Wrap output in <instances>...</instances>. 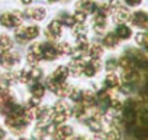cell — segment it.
<instances>
[{
	"label": "cell",
	"mask_w": 148,
	"mask_h": 140,
	"mask_svg": "<svg viewBox=\"0 0 148 140\" xmlns=\"http://www.w3.org/2000/svg\"><path fill=\"white\" fill-rule=\"evenodd\" d=\"M25 13L15 10V12H5L0 15V26H3L6 29H16L19 26H22Z\"/></svg>",
	"instance_id": "cell-1"
},
{
	"label": "cell",
	"mask_w": 148,
	"mask_h": 140,
	"mask_svg": "<svg viewBox=\"0 0 148 140\" xmlns=\"http://www.w3.org/2000/svg\"><path fill=\"white\" fill-rule=\"evenodd\" d=\"M19 61H21L19 55L12 52V51L2 52V55H0V66L5 68V69H9V71L19 64Z\"/></svg>",
	"instance_id": "cell-2"
},
{
	"label": "cell",
	"mask_w": 148,
	"mask_h": 140,
	"mask_svg": "<svg viewBox=\"0 0 148 140\" xmlns=\"http://www.w3.org/2000/svg\"><path fill=\"white\" fill-rule=\"evenodd\" d=\"M73 134H74L73 126L61 124V126H57L55 127V130L52 133V140H68Z\"/></svg>",
	"instance_id": "cell-3"
},
{
	"label": "cell",
	"mask_w": 148,
	"mask_h": 140,
	"mask_svg": "<svg viewBox=\"0 0 148 140\" xmlns=\"http://www.w3.org/2000/svg\"><path fill=\"white\" fill-rule=\"evenodd\" d=\"M102 69V62L100 59H90L89 62L84 64V69H83V75L87 78H93L97 75V72Z\"/></svg>",
	"instance_id": "cell-4"
},
{
	"label": "cell",
	"mask_w": 148,
	"mask_h": 140,
	"mask_svg": "<svg viewBox=\"0 0 148 140\" xmlns=\"http://www.w3.org/2000/svg\"><path fill=\"white\" fill-rule=\"evenodd\" d=\"M61 33H62V23L58 19L51 20L48 28L45 29V36L48 39H57V38L61 36Z\"/></svg>",
	"instance_id": "cell-5"
},
{
	"label": "cell",
	"mask_w": 148,
	"mask_h": 140,
	"mask_svg": "<svg viewBox=\"0 0 148 140\" xmlns=\"http://www.w3.org/2000/svg\"><path fill=\"white\" fill-rule=\"evenodd\" d=\"M58 56H60V53L54 43H51V42L42 43V59L51 62V61H55Z\"/></svg>",
	"instance_id": "cell-6"
},
{
	"label": "cell",
	"mask_w": 148,
	"mask_h": 140,
	"mask_svg": "<svg viewBox=\"0 0 148 140\" xmlns=\"http://www.w3.org/2000/svg\"><path fill=\"white\" fill-rule=\"evenodd\" d=\"M131 59L134 61V65L135 68H139V69H148V59L145 58L144 53L138 52V51H131Z\"/></svg>",
	"instance_id": "cell-7"
},
{
	"label": "cell",
	"mask_w": 148,
	"mask_h": 140,
	"mask_svg": "<svg viewBox=\"0 0 148 140\" xmlns=\"http://www.w3.org/2000/svg\"><path fill=\"white\" fill-rule=\"evenodd\" d=\"M84 59H71V62L67 65L68 66V71L73 77H80L83 74V69H84Z\"/></svg>",
	"instance_id": "cell-8"
},
{
	"label": "cell",
	"mask_w": 148,
	"mask_h": 140,
	"mask_svg": "<svg viewBox=\"0 0 148 140\" xmlns=\"http://www.w3.org/2000/svg\"><path fill=\"white\" fill-rule=\"evenodd\" d=\"M80 104H82L84 108H87V110L93 108V107L96 106V94H95L92 90H83V95H82Z\"/></svg>",
	"instance_id": "cell-9"
},
{
	"label": "cell",
	"mask_w": 148,
	"mask_h": 140,
	"mask_svg": "<svg viewBox=\"0 0 148 140\" xmlns=\"http://www.w3.org/2000/svg\"><path fill=\"white\" fill-rule=\"evenodd\" d=\"M70 75V71H68V66L67 65H58L55 69H54V72H52V78L58 83H67V78Z\"/></svg>",
	"instance_id": "cell-10"
},
{
	"label": "cell",
	"mask_w": 148,
	"mask_h": 140,
	"mask_svg": "<svg viewBox=\"0 0 148 140\" xmlns=\"http://www.w3.org/2000/svg\"><path fill=\"white\" fill-rule=\"evenodd\" d=\"M25 16L32 19V20H36V22H41L45 19L47 16V10L44 7H32V9H28L25 12Z\"/></svg>",
	"instance_id": "cell-11"
},
{
	"label": "cell",
	"mask_w": 148,
	"mask_h": 140,
	"mask_svg": "<svg viewBox=\"0 0 148 140\" xmlns=\"http://www.w3.org/2000/svg\"><path fill=\"white\" fill-rule=\"evenodd\" d=\"M103 85L108 90H115L121 87V78L115 74V72H108V75L103 80Z\"/></svg>",
	"instance_id": "cell-12"
},
{
	"label": "cell",
	"mask_w": 148,
	"mask_h": 140,
	"mask_svg": "<svg viewBox=\"0 0 148 140\" xmlns=\"http://www.w3.org/2000/svg\"><path fill=\"white\" fill-rule=\"evenodd\" d=\"M129 20L132 25H135L138 28H145L148 23V15H145L144 12H135L134 15L129 16Z\"/></svg>",
	"instance_id": "cell-13"
},
{
	"label": "cell",
	"mask_w": 148,
	"mask_h": 140,
	"mask_svg": "<svg viewBox=\"0 0 148 140\" xmlns=\"http://www.w3.org/2000/svg\"><path fill=\"white\" fill-rule=\"evenodd\" d=\"M113 20L115 22H118L119 25L121 23H123V22H126L128 19H129V16H131V13H129V10L126 9V7H122V6H119L113 13Z\"/></svg>",
	"instance_id": "cell-14"
},
{
	"label": "cell",
	"mask_w": 148,
	"mask_h": 140,
	"mask_svg": "<svg viewBox=\"0 0 148 140\" xmlns=\"http://www.w3.org/2000/svg\"><path fill=\"white\" fill-rule=\"evenodd\" d=\"M102 45L103 48H109V49H113L119 45V38L115 35V32H109L108 35L103 36V41H102Z\"/></svg>",
	"instance_id": "cell-15"
},
{
	"label": "cell",
	"mask_w": 148,
	"mask_h": 140,
	"mask_svg": "<svg viewBox=\"0 0 148 140\" xmlns=\"http://www.w3.org/2000/svg\"><path fill=\"white\" fill-rule=\"evenodd\" d=\"M86 126L87 129L95 134V133H99V131H103V121L100 118H93V117H89L86 121Z\"/></svg>",
	"instance_id": "cell-16"
},
{
	"label": "cell",
	"mask_w": 148,
	"mask_h": 140,
	"mask_svg": "<svg viewBox=\"0 0 148 140\" xmlns=\"http://www.w3.org/2000/svg\"><path fill=\"white\" fill-rule=\"evenodd\" d=\"M77 10H82L86 15L87 13H96L97 12V6L92 2V0H80V2L77 3Z\"/></svg>",
	"instance_id": "cell-17"
},
{
	"label": "cell",
	"mask_w": 148,
	"mask_h": 140,
	"mask_svg": "<svg viewBox=\"0 0 148 140\" xmlns=\"http://www.w3.org/2000/svg\"><path fill=\"white\" fill-rule=\"evenodd\" d=\"M115 35L119 38V41H121V39H122V41H126V39H129V38L132 36V30H131L129 26L121 23V25L116 26V29H115Z\"/></svg>",
	"instance_id": "cell-18"
},
{
	"label": "cell",
	"mask_w": 148,
	"mask_h": 140,
	"mask_svg": "<svg viewBox=\"0 0 148 140\" xmlns=\"http://www.w3.org/2000/svg\"><path fill=\"white\" fill-rule=\"evenodd\" d=\"M103 51H105V48L102 43H93L89 46L87 55L90 56V59H100L103 55Z\"/></svg>",
	"instance_id": "cell-19"
},
{
	"label": "cell",
	"mask_w": 148,
	"mask_h": 140,
	"mask_svg": "<svg viewBox=\"0 0 148 140\" xmlns=\"http://www.w3.org/2000/svg\"><path fill=\"white\" fill-rule=\"evenodd\" d=\"M29 91H31V95H32V97L42 98V97L45 95L47 88H45V85H44V84H41V83H38V81H36V83H32V84H31Z\"/></svg>",
	"instance_id": "cell-20"
},
{
	"label": "cell",
	"mask_w": 148,
	"mask_h": 140,
	"mask_svg": "<svg viewBox=\"0 0 148 140\" xmlns=\"http://www.w3.org/2000/svg\"><path fill=\"white\" fill-rule=\"evenodd\" d=\"M41 33V29L39 26L36 25H31V26H25V36H26V41H35Z\"/></svg>",
	"instance_id": "cell-21"
},
{
	"label": "cell",
	"mask_w": 148,
	"mask_h": 140,
	"mask_svg": "<svg viewBox=\"0 0 148 140\" xmlns=\"http://www.w3.org/2000/svg\"><path fill=\"white\" fill-rule=\"evenodd\" d=\"M52 113H67V114L71 116V107L67 104V101L58 100V101H55V104L52 106Z\"/></svg>",
	"instance_id": "cell-22"
},
{
	"label": "cell",
	"mask_w": 148,
	"mask_h": 140,
	"mask_svg": "<svg viewBox=\"0 0 148 140\" xmlns=\"http://www.w3.org/2000/svg\"><path fill=\"white\" fill-rule=\"evenodd\" d=\"M2 81H3L6 85H13V84L19 83V72L9 71V72H6V74L2 75Z\"/></svg>",
	"instance_id": "cell-23"
},
{
	"label": "cell",
	"mask_w": 148,
	"mask_h": 140,
	"mask_svg": "<svg viewBox=\"0 0 148 140\" xmlns=\"http://www.w3.org/2000/svg\"><path fill=\"white\" fill-rule=\"evenodd\" d=\"M57 19L62 23V26H67V28H73L74 25H76V20H74L73 15H68V13H65V12L60 13Z\"/></svg>",
	"instance_id": "cell-24"
},
{
	"label": "cell",
	"mask_w": 148,
	"mask_h": 140,
	"mask_svg": "<svg viewBox=\"0 0 148 140\" xmlns=\"http://www.w3.org/2000/svg\"><path fill=\"white\" fill-rule=\"evenodd\" d=\"M12 48H13L12 38L8 36V35H0V51L6 52V51H10Z\"/></svg>",
	"instance_id": "cell-25"
},
{
	"label": "cell",
	"mask_w": 148,
	"mask_h": 140,
	"mask_svg": "<svg viewBox=\"0 0 148 140\" xmlns=\"http://www.w3.org/2000/svg\"><path fill=\"white\" fill-rule=\"evenodd\" d=\"M106 137L108 140H121L122 133H121L119 126H109V130L106 131Z\"/></svg>",
	"instance_id": "cell-26"
},
{
	"label": "cell",
	"mask_w": 148,
	"mask_h": 140,
	"mask_svg": "<svg viewBox=\"0 0 148 140\" xmlns=\"http://www.w3.org/2000/svg\"><path fill=\"white\" fill-rule=\"evenodd\" d=\"M132 133L136 140H148V127H145V126L135 127Z\"/></svg>",
	"instance_id": "cell-27"
},
{
	"label": "cell",
	"mask_w": 148,
	"mask_h": 140,
	"mask_svg": "<svg viewBox=\"0 0 148 140\" xmlns=\"http://www.w3.org/2000/svg\"><path fill=\"white\" fill-rule=\"evenodd\" d=\"M70 114L67 113H52V124L54 126H61V124H65V121L68 120Z\"/></svg>",
	"instance_id": "cell-28"
},
{
	"label": "cell",
	"mask_w": 148,
	"mask_h": 140,
	"mask_svg": "<svg viewBox=\"0 0 148 140\" xmlns=\"http://www.w3.org/2000/svg\"><path fill=\"white\" fill-rule=\"evenodd\" d=\"M57 49H58L60 56H67V55H71V52H73V48L68 42H60L57 45Z\"/></svg>",
	"instance_id": "cell-29"
},
{
	"label": "cell",
	"mask_w": 148,
	"mask_h": 140,
	"mask_svg": "<svg viewBox=\"0 0 148 140\" xmlns=\"http://www.w3.org/2000/svg\"><path fill=\"white\" fill-rule=\"evenodd\" d=\"M73 35L76 38H82V36H87V28L84 26V23H76L73 26Z\"/></svg>",
	"instance_id": "cell-30"
},
{
	"label": "cell",
	"mask_w": 148,
	"mask_h": 140,
	"mask_svg": "<svg viewBox=\"0 0 148 140\" xmlns=\"http://www.w3.org/2000/svg\"><path fill=\"white\" fill-rule=\"evenodd\" d=\"M42 75H44V72H42V69H41L39 66H31V69H29V77H31L32 83L39 81V80L42 78Z\"/></svg>",
	"instance_id": "cell-31"
},
{
	"label": "cell",
	"mask_w": 148,
	"mask_h": 140,
	"mask_svg": "<svg viewBox=\"0 0 148 140\" xmlns=\"http://www.w3.org/2000/svg\"><path fill=\"white\" fill-rule=\"evenodd\" d=\"M25 59H26L28 65H31V66H38V64L42 61V56H39V55H36V53H32V52H28L26 56H25Z\"/></svg>",
	"instance_id": "cell-32"
},
{
	"label": "cell",
	"mask_w": 148,
	"mask_h": 140,
	"mask_svg": "<svg viewBox=\"0 0 148 140\" xmlns=\"http://www.w3.org/2000/svg\"><path fill=\"white\" fill-rule=\"evenodd\" d=\"M82 95H83V90L82 88H77V87H73V90H71V94H70V100L71 101H74L76 104H79L80 101H82Z\"/></svg>",
	"instance_id": "cell-33"
},
{
	"label": "cell",
	"mask_w": 148,
	"mask_h": 140,
	"mask_svg": "<svg viewBox=\"0 0 148 140\" xmlns=\"http://www.w3.org/2000/svg\"><path fill=\"white\" fill-rule=\"evenodd\" d=\"M118 66H119V64H118V59H116V58H109V59L105 62V68H106L108 72H113Z\"/></svg>",
	"instance_id": "cell-34"
},
{
	"label": "cell",
	"mask_w": 148,
	"mask_h": 140,
	"mask_svg": "<svg viewBox=\"0 0 148 140\" xmlns=\"http://www.w3.org/2000/svg\"><path fill=\"white\" fill-rule=\"evenodd\" d=\"M19 83H22V84H32V80L29 77V69H22V71H19Z\"/></svg>",
	"instance_id": "cell-35"
},
{
	"label": "cell",
	"mask_w": 148,
	"mask_h": 140,
	"mask_svg": "<svg viewBox=\"0 0 148 140\" xmlns=\"http://www.w3.org/2000/svg\"><path fill=\"white\" fill-rule=\"evenodd\" d=\"M73 18H74V20H76V23H84L86 19H87V15L82 10H76L74 15H73Z\"/></svg>",
	"instance_id": "cell-36"
},
{
	"label": "cell",
	"mask_w": 148,
	"mask_h": 140,
	"mask_svg": "<svg viewBox=\"0 0 148 140\" xmlns=\"http://www.w3.org/2000/svg\"><path fill=\"white\" fill-rule=\"evenodd\" d=\"M28 52H32V53H36V55L42 56V43H41V42H35V43H32V45L29 46Z\"/></svg>",
	"instance_id": "cell-37"
},
{
	"label": "cell",
	"mask_w": 148,
	"mask_h": 140,
	"mask_svg": "<svg viewBox=\"0 0 148 140\" xmlns=\"http://www.w3.org/2000/svg\"><path fill=\"white\" fill-rule=\"evenodd\" d=\"M145 38H147V33H144V32L136 33V35H135V42H136L139 46H144V43H145Z\"/></svg>",
	"instance_id": "cell-38"
},
{
	"label": "cell",
	"mask_w": 148,
	"mask_h": 140,
	"mask_svg": "<svg viewBox=\"0 0 148 140\" xmlns=\"http://www.w3.org/2000/svg\"><path fill=\"white\" fill-rule=\"evenodd\" d=\"M39 103H41V98H36V97L31 95V98L26 103V107H39Z\"/></svg>",
	"instance_id": "cell-39"
},
{
	"label": "cell",
	"mask_w": 148,
	"mask_h": 140,
	"mask_svg": "<svg viewBox=\"0 0 148 140\" xmlns=\"http://www.w3.org/2000/svg\"><path fill=\"white\" fill-rule=\"evenodd\" d=\"M93 140H108L106 137V131H99V133H95L93 134Z\"/></svg>",
	"instance_id": "cell-40"
},
{
	"label": "cell",
	"mask_w": 148,
	"mask_h": 140,
	"mask_svg": "<svg viewBox=\"0 0 148 140\" xmlns=\"http://www.w3.org/2000/svg\"><path fill=\"white\" fill-rule=\"evenodd\" d=\"M141 2H142V0H125V3L128 6H131V7H135V6L141 5Z\"/></svg>",
	"instance_id": "cell-41"
},
{
	"label": "cell",
	"mask_w": 148,
	"mask_h": 140,
	"mask_svg": "<svg viewBox=\"0 0 148 140\" xmlns=\"http://www.w3.org/2000/svg\"><path fill=\"white\" fill-rule=\"evenodd\" d=\"M68 140H90V139H86V137H83V136H79V134H73Z\"/></svg>",
	"instance_id": "cell-42"
},
{
	"label": "cell",
	"mask_w": 148,
	"mask_h": 140,
	"mask_svg": "<svg viewBox=\"0 0 148 140\" xmlns=\"http://www.w3.org/2000/svg\"><path fill=\"white\" fill-rule=\"evenodd\" d=\"M5 139H6V130L0 127V140H5Z\"/></svg>",
	"instance_id": "cell-43"
},
{
	"label": "cell",
	"mask_w": 148,
	"mask_h": 140,
	"mask_svg": "<svg viewBox=\"0 0 148 140\" xmlns=\"http://www.w3.org/2000/svg\"><path fill=\"white\" fill-rule=\"evenodd\" d=\"M19 2L22 3V5H25V6H28V5H31L34 0H19Z\"/></svg>",
	"instance_id": "cell-44"
},
{
	"label": "cell",
	"mask_w": 148,
	"mask_h": 140,
	"mask_svg": "<svg viewBox=\"0 0 148 140\" xmlns=\"http://www.w3.org/2000/svg\"><path fill=\"white\" fill-rule=\"evenodd\" d=\"M144 48L148 51V33H147V38H145V43H144Z\"/></svg>",
	"instance_id": "cell-45"
},
{
	"label": "cell",
	"mask_w": 148,
	"mask_h": 140,
	"mask_svg": "<svg viewBox=\"0 0 148 140\" xmlns=\"http://www.w3.org/2000/svg\"><path fill=\"white\" fill-rule=\"evenodd\" d=\"M49 3H55V2H58V0H48Z\"/></svg>",
	"instance_id": "cell-46"
},
{
	"label": "cell",
	"mask_w": 148,
	"mask_h": 140,
	"mask_svg": "<svg viewBox=\"0 0 148 140\" xmlns=\"http://www.w3.org/2000/svg\"><path fill=\"white\" fill-rule=\"evenodd\" d=\"M0 55H2V51H0Z\"/></svg>",
	"instance_id": "cell-47"
}]
</instances>
